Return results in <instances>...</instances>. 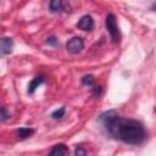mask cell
<instances>
[{
    "label": "cell",
    "instance_id": "cell-13",
    "mask_svg": "<svg viewBox=\"0 0 156 156\" xmlns=\"http://www.w3.org/2000/svg\"><path fill=\"white\" fill-rule=\"evenodd\" d=\"M74 156H87L85 149H83L82 146H77L74 150Z\"/></svg>",
    "mask_w": 156,
    "mask_h": 156
},
{
    "label": "cell",
    "instance_id": "cell-8",
    "mask_svg": "<svg viewBox=\"0 0 156 156\" xmlns=\"http://www.w3.org/2000/svg\"><path fill=\"white\" fill-rule=\"evenodd\" d=\"M44 82H45V78H44L43 76H38V77L33 78L32 82H30L29 85H28V93H29V94H33V93L37 90V88H39V85L43 84Z\"/></svg>",
    "mask_w": 156,
    "mask_h": 156
},
{
    "label": "cell",
    "instance_id": "cell-11",
    "mask_svg": "<svg viewBox=\"0 0 156 156\" xmlns=\"http://www.w3.org/2000/svg\"><path fill=\"white\" fill-rule=\"evenodd\" d=\"M65 112H66V110H65V107H60V108H57V110H55L52 113H51V117L52 118H55V119H58V118H61V117H63V115H65Z\"/></svg>",
    "mask_w": 156,
    "mask_h": 156
},
{
    "label": "cell",
    "instance_id": "cell-5",
    "mask_svg": "<svg viewBox=\"0 0 156 156\" xmlns=\"http://www.w3.org/2000/svg\"><path fill=\"white\" fill-rule=\"evenodd\" d=\"M12 48H13V40H12L11 38H7V37L1 38V41H0V50H1V54H2V55L11 54Z\"/></svg>",
    "mask_w": 156,
    "mask_h": 156
},
{
    "label": "cell",
    "instance_id": "cell-15",
    "mask_svg": "<svg viewBox=\"0 0 156 156\" xmlns=\"http://www.w3.org/2000/svg\"><path fill=\"white\" fill-rule=\"evenodd\" d=\"M46 41H48V44H50V45H54V46L57 45V39H56V37H54V35H52V37H49Z\"/></svg>",
    "mask_w": 156,
    "mask_h": 156
},
{
    "label": "cell",
    "instance_id": "cell-6",
    "mask_svg": "<svg viewBox=\"0 0 156 156\" xmlns=\"http://www.w3.org/2000/svg\"><path fill=\"white\" fill-rule=\"evenodd\" d=\"M49 9H50L51 12H60L62 10L67 11L66 9L69 10V7H67V5L65 2H62L61 0H52V1H50L49 2Z\"/></svg>",
    "mask_w": 156,
    "mask_h": 156
},
{
    "label": "cell",
    "instance_id": "cell-9",
    "mask_svg": "<svg viewBox=\"0 0 156 156\" xmlns=\"http://www.w3.org/2000/svg\"><path fill=\"white\" fill-rule=\"evenodd\" d=\"M33 133H34V129L28 128V127H21L20 129H17V130H16L17 136H18V138H21V139H26V138L30 136Z\"/></svg>",
    "mask_w": 156,
    "mask_h": 156
},
{
    "label": "cell",
    "instance_id": "cell-2",
    "mask_svg": "<svg viewBox=\"0 0 156 156\" xmlns=\"http://www.w3.org/2000/svg\"><path fill=\"white\" fill-rule=\"evenodd\" d=\"M105 26H106V29L110 33V37L113 40V43H118L121 37H119V29H118V24H117V18H116V16L113 13H108L106 16Z\"/></svg>",
    "mask_w": 156,
    "mask_h": 156
},
{
    "label": "cell",
    "instance_id": "cell-10",
    "mask_svg": "<svg viewBox=\"0 0 156 156\" xmlns=\"http://www.w3.org/2000/svg\"><path fill=\"white\" fill-rule=\"evenodd\" d=\"M82 83L84 85H89V87H94V83H95V78L91 76V74H87L82 78Z\"/></svg>",
    "mask_w": 156,
    "mask_h": 156
},
{
    "label": "cell",
    "instance_id": "cell-14",
    "mask_svg": "<svg viewBox=\"0 0 156 156\" xmlns=\"http://www.w3.org/2000/svg\"><path fill=\"white\" fill-rule=\"evenodd\" d=\"M93 94H94V96L99 98L101 95V87L100 85H94L93 87Z\"/></svg>",
    "mask_w": 156,
    "mask_h": 156
},
{
    "label": "cell",
    "instance_id": "cell-3",
    "mask_svg": "<svg viewBox=\"0 0 156 156\" xmlns=\"http://www.w3.org/2000/svg\"><path fill=\"white\" fill-rule=\"evenodd\" d=\"M66 49L71 54H78L84 49V41L80 37H73L66 44Z\"/></svg>",
    "mask_w": 156,
    "mask_h": 156
},
{
    "label": "cell",
    "instance_id": "cell-4",
    "mask_svg": "<svg viewBox=\"0 0 156 156\" xmlns=\"http://www.w3.org/2000/svg\"><path fill=\"white\" fill-rule=\"evenodd\" d=\"M78 27L83 30H91L94 28V21L91 18V16H89V15L82 16L80 20L78 21Z\"/></svg>",
    "mask_w": 156,
    "mask_h": 156
},
{
    "label": "cell",
    "instance_id": "cell-12",
    "mask_svg": "<svg viewBox=\"0 0 156 156\" xmlns=\"http://www.w3.org/2000/svg\"><path fill=\"white\" fill-rule=\"evenodd\" d=\"M10 112H7V110H6V107H1V121L2 122H5V121H7L9 118H10Z\"/></svg>",
    "mask_w": 156,
    "mask_h": 156
},
{
    "label": "cell",
    "instance_id": "cell-1",
    "mask_svg": "<svg viewBox=\"0 0 156 156\" xmlns=\"http://www.w3.org/2000/svg\"><path fill=\"white\" fill-rule=\"evenodd\" d=\"M100 122L111 136L123 143L136 145L145 139V129L140 122L119 117L115 110L104 112L100 116Z\"/></svg>",
    "mask_w": 156,
    "mask_h": 156
},
{
    "label": "cell",
    "instance_id": "cell-7",
    "mask_svg": "<svg viewBox=\"0 0 156 156\" xmlns=\"http://www.w3.org/2000/svg\"><path fill=\"white\" fill-rule=\"evenodd\" d=\"M66 154H67V146L65 144H56L51 149L48 156H66Z\"/></svg>",
    "mask_w": 156,
    "mask_h": 156
}]
</instances>
